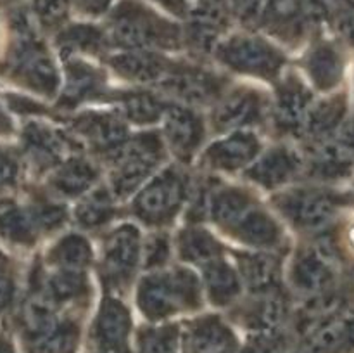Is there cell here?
Wrapping results in <instances>:
<instances>
[{
    "mask_svg": "<svg viewBox=\"0 0 354 353\" xmlns=\"http://www.w3.org/2000/svg\"><path fill=\"white\" fill-rule=\"evenodd\" d=\"M109 37L127 51L176 47L180 30L138 0H121L109 16Z\"/></svg>",
    "mask_w": 354,
    "mask_h": 353,
    "instance_id": "obj_1",
    "label": "cell"
},
{
    "mask_svg": "<svg viewBox=\"0 0 354 353\" xmlns=\"http://www.w3.org/2000/svg\"><path fill=\"white\" fill-rule=\"evenodd\" d=\"M199 280L189 270L152 273L138 287V307L151 320L169 317L180 308L199 307Z\"/></svg>",
    "mask_w": 354,
    "mask_h": 353,
    "instance_id": "obj_2",
    "label": "cell"
},
{
    "mask_svg": "<svg viewBox=\"0 0 354 353\" xmlns=\"http://www.w3.org/2000/svg\"><path fill=\"white\" fill-rule=\"evenodd\" d=\"M116 151L113 189L118 196H128L138 189L161 159V141L154 134H144L135 141L123 142Z\"/></svg>",
    "mask_w": 354,
    "mask_h": 353,
    "instance_id": "obj_3",
    "label": "cell"
},
{
    "mask_svg": "<svg viewBox=\"0 0 354 353\" xmlns=\"http://www.w3.org/2000/svg\"><path fill=\"white\" fill-rule=\"evenodd\" d=\"M216 55L221 62L235 71L263 78H273L283 62L282 54L273 45L263 38L245 35H237L218 45Z\"/></svg>",
    "mask_w": 354,
    "mask_h": 353,
    "instance_id": "obj_4",
    "label": "cell"
},
{
    "mask_svg": "<svg viewBox=\"0 0 354 353\" xmlns=\"http://www.w3.org/2000/svg\"><path fill=\"white\" fill-rule=\"evenodd\" d=\"M185 197V183L175 170H166L156 176L137 196L133 210L147 224H165L171 220Z\"/></svg>",
    "mask_w": 354,
    "mask_h": 353,
    "instance_id": "obj_5",
    "label": "cell"
},
{
    "mask_svg": "<svg viewBox=\"0 0 354 353\" xmlns=\"http://www.w3.org/2000/svg\"><path fill=\"white\" fill-rule=\"evenodd\" d=\"M339 204L341 197L317 189H296L277 197L279 210L301 228L324 227Z\"/></svg>",
    "mask_w": 354,
    "mask_h": 353,
    "instance_id": "obj_6",
    "label": "cell"
},
{
    "mask_svg": "<svg viewBox=\"0 0 354 353\" xmlns=\"http://www.w3.org/2000/svg\"><path fill=\"white\" fill-rule=\"evenodd\" d=\"M140 258V237L131 225L116 228L104 246V275L114 284H123L133 273Z\"/></svg>",
    "mask_w": 354,
    "mask_h": 353,
    "instance_id": "obj_7",
    "label": "cell"
},
{
    "mask_svg": "<svg viewBox=\"0 0 354 353\" xmlns=\"http://www.w3.org/2000/svg\"><path fill=\"white\" fill-rule=\"evenodd\" d=\"M230 16L225 0H197L194 9L189 10V42L197 51H211L227 30Z\"/></svg>",
    "mask_w": 354,
    "mask_h": 353,
    "instance_id": "obj_8",
    "label": "cell"
},
{
    "mask_svg": "<svg viewBox=\"0 0 354 353\" xmlns=\"http://www.w3.org/2000/svg\"><path fill=\"white\" fill-rule=\"evenodd\" d=\"M165 134L173 151L182 159L190 158L204 135L201 118L187 107L171 106L165 111Z\"/></svg>",
    "mask_w": 354,
    "mask_h": 353,
    "instance_id": "obj_9",
    "label": "cell"
},
{
    "mask_svg": "<svg viewBox=\"0 0 354 353\" xmlns=\"http://www.w3.org/2000/svg\"><path fill=\"white\" fill-rule=\"evenodd\" d=\"M131 318L127 307L114 298H106L100 305L95 324L97 341L107 352L124 353L128 350Z\"/></svg>",
    "mask_w": 354,
    "mask_h": 353,
    "instance_id": "obj_10",
    "label": "cell"
},
{
    "mask_svg": "<svg viewBox=\"0 0 354 353\" xmlns=\"http://www.w3.org/2000/svg\"><path fill=\"white\" fill-rule=\"evenodd\" d=\"M161 82L165 89L189 102H207L220 92V80L197 68H168Z\"/></svg>",
    "mask_w": 354,
    "mask_h": 353,
    "instance_id": "obj_11",
    "label": "cell"
},
{
    "mask_svg": "<svg viewBox=\"0 0 354 353\" xmlns=\"http://www.w3.org/2000/svg\"><path fill=\"white\" fill-rule=\"evenodd\" d=\"M328 244H320L317 249H308L296 260L292 269V280L297 289L317 293L325 289L334 279L332 270V249Z\"/></svg>",
    "mask_w": 354,
    "mask_h": 353,
    "instance_id": "obj_12",
    "label": "cell"
},
{
    "mask_svg": "<svg viewBox=\"0 0 354 353\" xmlns=\"http://www.w3.org/2000/svg\"><path fill=\"white\" fill-rule=\"evenodd\" d=\"M308 0H265L261 23L270 33L282 38H294L303 33Z\"/></svg>",
    "mask_w": 354,
    "mask_h": 353,
    "instance_id": "obj_13",
    "label": "cell"
},
{
    "mask_svg": "<svg viewBox=\"0 0 354 353\" xmlns=\"http://www.w3.org/2000/svg\"><path fill=\"white\" fill-rule=\"evenodd\" d=\"M259 152V142L252 134H239L218 141L207 149L206 161L213 168L220 170H237L251 163Z\"/></svg>",
    "mask_w": 354,
    "mask_h": 353,
    "instance_id": "obj_14",
    "label": "cell"
},
{
    "mask_svg": "<svg viewBox=\"0 0 354 353\" xmlns=\"http://www.w3.org/2000/svg\"><path fill=\"white\" fill-rule=\"evenodd\" d=\"M75 128L95 147L114 151L127 142L128 128L120 118L113 114H83L76 118Z\"/></svg>",
    "mask_w": 354,
    "mask_h": 353,
    "instance_id": "obj_15",
    "label": "cell"
},
{
    "mask_svg": "<svg viewBox=\"0 0 354 353\" xmlns=\"http://www.w3.org/2000/svg\"><path fill=\"white\" fill-rule=\"evenodd\" d=\"M311 96L299 82L289 80L279 89L275 104L277 123L286 132H297L306 123Z\"/></svg>",
    "mask_w": 354,
    "mask_h": 353,
    "instance_id": "obj_16",
    "label": "cell"
},
{
    "mask_svg": "<svg viewBox=\"0 0 354 353\" xmlns=\"http://www.w3.org/2000/svg\"><path fill=\"white\" fill-rule=\"evenodd\" d=\"M261 116V99L256 92L241 90L230 93L214 111V125L220 130L241 128L251 125Z\"/></svg>",
    "mask_w": 354,
    "mask_h": 353,
    "instance_id": "obj_17",
    "label": "cell"
},
{
    "mask_svg": "<svg viewBox=\"0 0 354 353\" xmlns=\"http://www.w3.org/2000/svg\"><path fill=\"white\" fill-rule=\"evenodd\" d=\"M299 158L290 149L279 147L266 152L249 168L248 176L263 187H279L286 183L299 170Z\"/></svg>",
    "mask_w": 354,
    "mask_h": 353,
    "instance_id": "obj_18",
    "label": "cell"
},
{
    "mask_svg": "<svg viewBox=\"0 0 354 353\" xmlns=\"http://www.w3.org/2000/svg\"><path fill=\"white\" fill-rule=\"evenodd\" d=\"M23 138L33 161L45 166V168L61 161L68 151V141L61 137V134L44 127V125H28Z\"/></svg>",
    "mask_w": 354,
    "mask_h": 353,
    "instance_id": "obj_19",
    "label": "cell"
},
{
    "mask_svg": "<svg viewBox=\"0 0 354 353\" xmlns=\"http://www.w3.org/2000/svg\"><path fill=\"white\" fill-rule=\"evenodd\" d=\"M111 62L114 69L124 78L140 83L158 82V80H162V76L168 71L165 61L147 51H128L124 54L114 55Z\"/></svg>",
    "mask_w": 354,
    "mask_h": 353,
    "instance_id": "obj_20",
    "label": "cell"
},
{
    "mask_svg": "<svg viewBox=\"0 0 354 353\" xmlns=\"http://www.w3.org/2000/svg\"><path fill=\"white\" fill-rule=\"evenodd\" d=\"M239 266L245 284L256 293H268L279 284L280 262L265 253L239 255Z\"/></svg>",
    "mask_w": 354,
    "mask_h": 353,
    "instance_id": "obj_21",
    "label": "cell"
},
{
    "mask_svg": "<svg viewBox=\"0 0 354 353\" xmlns=\"http://www.w3.org/2000/svg\"><path fill=\"white\" fill-rule=\"evenodd\" d=\"M354 151L342 142H325L315 149L311 159V173L320 179H341L351 173Z\"/></svg>",
    "mask_w": 354,
    "mask_h": 353,
    "instance_id": "obj_22",
    "label": "cell"
},
{
    "mask_svg": "<svg viewBox=\"0 0 354 353\" xmlns=\"http://www.w3.org/2000/svg\"><path fill=\"white\" fill-rule=\"evenodd\" d=\"M308 73L315 85L322 90H330L342 78V57L330 44H318L308 55Z\"/></svg>",
    "mask_w": 354,
    "mask_h": 353,
    "instance_id": "obj_23",
    "label": "cell"
},
{
    "mask_svg": "<svg viewBox=\"0 0 354 353\" xmlns=\"http://www.w3.org/2000/svg\"><path fill=\"white\" fill-rule=\"evenodd\" d=\"M0 235L16 244H33L37 239L33 213L17 206L14 201H0Z\"/></svg>",
    "mask_w": 354,
    "mask_h": 353,
    "instance_id": "obj_24",
    "label": "cell"
},
{
    "mask_svg": "<svg viewBox=\"0 0 354 353\" xmlns=\"http://www.w3.org/2000/svg\"><path fill=\"white\" fill-rule=\"evenodd\" d=\"M102 87V73L86 62H69L68 80L61 97L62 106H76L82 100L95 96Z\"/></svg>",
    "mask_w": 354,
    "mask_h": 353,
    "instance_id": "obj_25",
    "label": "cell"
},
{
    "mask_svg": "<svg viewBox=\"0 0 354 353\" xmlns=\"http://www.w3.org/2000/svg\"><path fill=\"white\" fill-rule=\"evenodd\" d=\"M234 348V334L221 320L207 317L194 325L190 332L192 353H227Z\"/></svg>",
    "mask_w": 354,
    "mask_h": 353,
    "instance_id": "obj_26",
    "label": "cell"
},
{
    "mask_svg": "<svg viewBox=\"0 0 354 353\" xmlns=\"http://www.w3.org/2000/svg\"><path fill=\"white\" fill-rule=\"evenodd\" d=\"M204 279H206L207 294L216 305L230 303L241 293L239 275L227 262L220 258L207 263Z\"/></svg>",
    "mask_w": 354,
    "mask_h": 353,
    "instance_id": "obj_27",
    "label": "cell"
},
{
    "mask_svg": "<svg viewBox=\"0 0 354 353\" xmlns=\"http://www.w3.org/2000/svg\"><path fill=\"white\" fill-rule=\"evenodd\" d=\"M97 172L83 159H69L52 176V187L64 196H80L95 182Z\"/></svg>",
    "mask_w": 354,
    "mask_h": 353,
    "instance_id": "obj_28",
    "label": "cell"
},
{
    "mask_svg": "<svg viewBox=\"0 0 354 353\" xmlns=\"http://www.w3.org/2000/svg\"><path fill=\"white\" fill-rule=\"evenodd\" d=\"M235 227H237L239 237L249 244L273 246L280 239L279 225L263 211H248Z\"/></svg>",
    "mask_w": 354,
    "mask_h": 353,
    "instance_id": "obj_29",
    "label": "cell"
},
{
    "mask_svg": "<svg viewBox=\"0 0 354 353\" xmlns=\"http://www.w3.org/2000/svg\"><path fill=\"white\" fill-rule=\"evenodd\" d=\"M180 253L187 262L207 265L220 258L221 246L209 232L192 228L183 232L180 237Z\"/></svg>",
    "mask_w": 354,
    "mask_h": 353,
    "instance_id": "obj_30",
    "label": "cell"
},
{
    "mask_svg": "<svg viewBox=\"0 0 354 353\" xmlns=\"http://www.w3.org/2000/svg\"><path fill=\"white\" fill-rule=\"evenodd\" d=\"M209 210L218 224L235 227L249 211V197L239 189H223L209 201Z\"/></svg>",
    "mask_w": 354,
    "mask_h": 353,
    "instance_id": "obj_31",
    "label": "cell"
},
{
    "mask_svg": "<svg viewBox=\"0 0 354 353\" xmlns=\"http://www.w3.org/2000/svg\"><path fill=\"white\" fill-rule=\"evenodd\" d=\"M346 113V102L342 97H332V99L322 100L318 102L313 109L308 111L306 116V128L311 135H322L330 134L334 128L341 125L342 118Z\"/></svg>",
    "mask_w": 354,
    "mask_h": 353,
    "instance_id": "obj_32",
    "label": "cell"
},
{
    "mask_svg": "<svg viewBox=\"0 0 354 353\" xmlns=\"http://www.w3.org/2000/svg\"><path fill=\"white\" fill-rule=\"evenodd\" d=\"M52 263L62 270H83L90 263L92 249L82 235H66L50 253Z\"/></svg>",
    "mask_w": 354,
    "mask_h": 353,
    "instance_id": "obj_33",
    "label": "cell"
},
{
    "mask_svg": "<svg viewBox=\"0 0 354 353\" xmlns=\"http://www.w3.org/2000/svg\"><path fill=\"white\" fill-rule=\"evenodd\" d=\"M113 197L106 189H97L90 192L76 208V218L83 227L95 228L107 224L113 218Z\"/></svg>",
    "mask_w": 354,
    "mask_h": 353,
    "instance_id": "obj_34",
    "label": "cell"
},
{
    "mask_svg": "<svg viewBox=\"0 0 354 353\" xmlns=\"http://www.w3.org/2000/svg\"><path fill=\"white\" fill-rule=\"evenodd\" d=\"M104 33L90 24H73L59 35V45L64 52H99L104 45Z\"/></svg>",
    "mask_w": 354,
    "mask_h": 353,
    "instance_id": "obj_35",
    "label": "cell"
},
{
    "mask_svg": "<svg viewBox=\"0 0 354 353\" xmlns=\"http://www.w3.org/2000/svg\"><path fill=\"white\" fill-rule=\"evenodd\" d=\"M121 107L128 120L135 123H154L165 114V107L154 96L145 92L128 93L121 99Z\"/></svg>",
    "mask_w": 354,
    "mask_h": 353,
    "instance_id": "obj_36",
    "label": "cell"
},
{
    "mask_svg": "<svg viewBox=\"0 0 354 353\" xmlns=\"http://www.w3.org/2000/svg\"><path fill=\"white\" fill-rule=\"evenodd\" d=\"M23 324L31 341L41 338L57 327L54 310L45 300H31L23 310Z\"/></svg>",
    "mask_w": 354,
    "mask_h": 353,
    "instance_id": "obj_37",
    "label": "cell"
},
{
    "mask_svg": "<svg viewBox=\"0 0 354 353\" xmlns=\"http://www.w3.org/2000/svg\"><path fill=\"white\" fill-rule=\"evenodd\" d=\"M76 339H78V331L75 325L57 324V327L31 343L35 353H73Z\"/></svg>",
    "mask_w": 354,
    "mask_h": 353,
    "instance_id": "obj_38",
    "label": "cell"
},
{
    "mask_svg": "<svg viewBox=\"0 0 354 353\" xmlns=\"http://www.w3.org/2000/svg\"><path fill=\"white\" fill-rule=\"evenodd\" d=\"M86 289L82 270H61L48 280V296L54 301H69Z\"/></svg>",
    "mask_w": 354,
    "mask_h": 353,
    "instance_id": "obj_39",
    "label": "cell"
},
{
    "mask_svg": "<svg viewBox=\"0 0 354 353\" xmlns=\"http://www.w3.org/2000/svg\"><path fill=\"white\" fill-rule=\"evenodd\" d=\"M283 314H286V305L282 298H266L252 310L251 324L256 331L270 332L282 322Z\"/></svg>",
    "mask_w": 354,
    "mask_h": 353,
    "instance_id": "obj_40",
    "label": "cell"
},
{
    "mask_svg": "<svg viewBox=\"0 0 354 353\" xmlns=\"http://www.w3.org/2000/svg\"><path fill=\"white\" fill-rule=\"evenodd\" d=\"M140 353H178V332L175 327L152 329L142 334Z\"/></svg>",
    "mask_w": 354,
    "mask_h": 353,
    "instance_id": "obj_41",
    "label": "cell"
},
{
    "mask_svg": "<svg viewBox=\"0 0 354 353\" xmlns=\"http://www.w3.org/2000/svg\"><path fill=\"white\" fill-rule=\"evenodd\" d=\"M69 0H33V16L45 28H55L68 17Z\"/></svg>",
    "mask_w": 354,
    "mask_h": 353,
    "instance_id": "obj_42",
    "label": "cell"
},
{
    "mask_svg": "<svg viewBox=\"0 0 354 353\" xmlns=\"http://www.w3.org/2000/svg\"><path fill=\"white\" fill-rule=\"evenodd\" d=\"M232 16L241 19L242 23H254L261 17L265 0H225Z\"/></svg>",
    "mask_w": 354,
    "mask_h": 353,
    "instance_id": "obj_43",
    "label": "cell"
},
{
    "mask_svg": "<svg viewBox=\"0 0 354 353\" xmlns=\"http://www.w3.org/2000/svg\"><path fill=\"white\" fill-rule=\"evenodd\" d=\"M33 217H35V221H37V225H40V227L55 228L66 220V211L64 208L57 206V204L44 203L37 208Z\"/></svg>",
    "mask_w": 354,
    "mask_h": 353,
    "instance_id": "obj_44",
    "label": "cell"
},
{
    "mask_svg": "<svg viewBox=\"0 0 354 353\" xmlns=\"http://www.w3.org/2000/svg\"><path fill=\"white\" fill-rule=\"evenodd\" d=\"M168 239L165 235H158V237H152L151 241L145 246V265L147 266H156L165 263L166 256H168Z\"/></svg>",
    "mask_w": 354,
    "mask_h": 353,
    "instance_id": "obj_45",
    "label": "cell"
},
{
    "mask_svg": "<svg viewBox=\"0 0 354 353\" xmlns=\"http://www.w3.org/2000/svg\"><path fill=\"white\" fill-rule=\"evenodd\" d=\"M69 2H71L76 9L82 10V12L90 14V16H97V14L106 12L114 0H69Z\"/></svg>",
    "mask_w": 354,
    "mask_h": 353,
    "instance_id": "obj_46",
    "label": "cell"
},
{
    "mask_svg": "<svg viewBox=\"0 0 354 353\" xmlns=\"http://www.w3.org/2000/svg\"><path fill=\"white\" fill-rule=\"evenodd\" d=\"M17 175V166L7 154L0 152V189L10 185Z\"/></svg>",
    "mask_w": 354,
    "mask_h": 353,
    "instance_id": "obj_47",
    "label": "cell"
},
{
    "mask_svg": "<svg viewBox=\"0 0 354 353\" xmlns=\"http://www.w3.org/2000/svg\"><path fill=\"white\" fill-rule=\"evenodd\" d=\"M12 300V282L0 273V311L6 310Z\"/></svg>",
    "mask_w": 354,
    "mask_h": 353,
    "instance_id": "obj_48",
    "label": "cell"
},
{
    "mask_svg": "<svg viewBox=\"0 0 354 353\" xmlns=\"http://www.w3.org/2000/svg\"><path fill=\"white\" fill-rule=\"evenodd\" d=\"M341 353H354V314L346 317V338Z\"/></svg>",
    "mask_w": 354,
    "mask_h": 353,
    "instance_id": "obj_49",
    "label": "cell"
},
{
    "mask_svg": "<svg viewBox=\"0 0 354 353\" xmlns=\"http://www.w3.org/2000/svg\"><path fill=\"white\" fill-rule=\"evenodd\" d=\"M158 3H161L162 7H166L171 12L178 14V16H185L189 12V3L187 0H156Z\"/></svg>",
    "mask_w": 354,
    "mask_h": 353,
    "instance_id": "obj_50",
    "label": "cell"
},
{
    "mask_svg": "<svg viewBox=\"0 0 354 353\" xmlns=\"http://www.w3.org/2000/svg\"><path fill=\"white\" fill-rule=\"evenodd\" d=\"M339 142H342V144L348 145L351 151H354V118L341 128V138H339Z\"/></svg>",
    "mask_w": 354,
    "mask_h": 353,
    "instance_id": "obj_51",
    "label": "cell"
},
{
    "mask_svg": "<svg viewBox=\"0 0 354 353\" xmlns=\"http://www.w3.org/2000/svg\"><path fill=\"white\" fill-rule=\"evenodd\" d=\"M12 130V125H10V120L6 116V113L0 107V134H9Z\"/></svg>",
    "mask_w": 354,
    "mask_h": 353,
    "instance_id": "obj_52",
    "label": "cell"
},
{
    "mask_svg": "<svg viewBox=\"0 0 354 353\" xmlns=\"http://www.w3.org/2000/svg\"><path fill=\"white\" fill-rule=\"evenodd\" d=\"M0 353H14V350L9 343L3 341V339H0Z\"/></svg>",
    "mask_w": 354,
    "mask_h": 353,
    "instance_id": "obj_53",
    "label": "cell"
},
{
    "mask_svg": "<svg viewBox=\"0 0 354 353\" xmlns=\"http://www.w3.org/2000/svg\"><path fill=\"white\" fill-rule=\"evenodd\" d=\"M344 2H346V6H348V9L354 12V0H344Z\"/></svg>",
    "mask_w": 354,
    "mask_h": 353,
    "instance_id": "obj_54",
    "label": "cell"
},
{
    "mask_svg": "<svg viewBox=\"0 0 354 353\" xmlns=\"http://www.w3.org/2000/svg\"><path fill=\"white\" fill-rule=\"evenodd\" d=\"M227 353H237V352H235V348H232V350H228Z\"/></svg>",
    "mask_w": 354,
    "mask_h": 353,
    "instance_id": "obj_55",
    "label": "cell"
},
{
    "mask_svg": "<svg viewBox=\"0 0 354 353\" xmlns=\"http://www.w3.org/2000/svg\"><path fill=\"white\" fill-rule=\"evenodd\" d=\"M3 265V258H2V256H0V266H2Z\"/></svg>",
    "mask_w": 354,
    "mask_h": 353,
    "instance_id": "obj_56",
    "label": "cell"
},
{
    "mask_svg": "<svg viewBox=\"0 0 354 353\" xmlns=\"http://www.w3.org/2000/svg\"><path fill=\"white\" fill-rule=\"evenodd\" d=\"M10 2H21V0H10Z\"/></svg>",
    "mask_w": 354,
    "mask_h": 353,
    "instance_id": "obj_57",
    "label": "cell"
}]
</instances>
